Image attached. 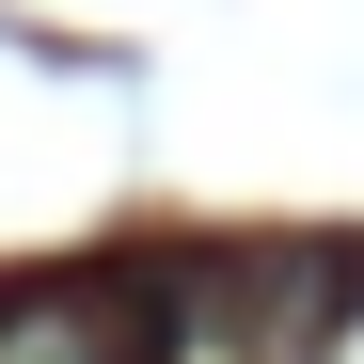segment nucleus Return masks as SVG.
Here are the masks:
<instances>
[{
    "mask_svg": "<svg viewBox=\"0 0 364 364\" xmlns=\"http://www.w3.org/2000/svg\"><path fill=\"white\" fill-rule=\"evenodd\" d=\"M191 301L222 317L237 364H317V348L364 317V237H254V254H222Z\"/></svg>",
    "mask_w": 364,
    "mask_h": 364,
    "instance_id": "nucleus-1",
    "label": "nucleus"
},
{
    "mask_svg": "<svg viewBox=\"0 0 364 364\" xmlns=\"http://www.w3.org/2000/svg\"><path fill=\"white\" fill-rule=\"evenodd\" d=\"M0 364H159V301L143 285H32V301H0Z\"/></svg>",
    "mask_w": 364,
    "mask_h": 364,
    "instance_id": "nucleus-2",
    "label": "nucleus"
}]
</instances>
